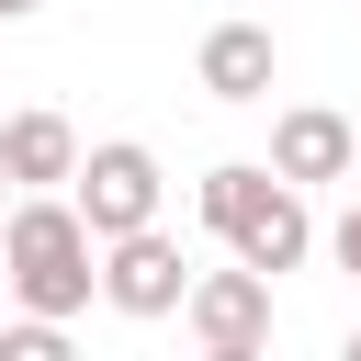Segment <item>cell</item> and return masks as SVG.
Listing matches in <instances>:
<instances>
[{
    "label": "cell",
    "mask_w": 361,
    "mask_h": 361,
    "mask_svg": "<svg viewBox=\"0 0 361 361\" xmlns=\"http://www.w3.org/2000/svg\"><path fill=\"white\" fill-rule=\"evenodd\" d=\"M327 248H338V271H361V214H338V237H327Z\"/></svg>",
    "instance_id": "8fae6325"
},
{
    "label": "cell",
    "mask_w": 361,
    "mask_h": 361,
    "mask_svg": "<svg viewBox=\"0 0 361 361\" xmlns=\"http://www.w3.org/2000/svg\"><path fill=\"white\" fill-rule=\"evenodd\" d=\"M226 248H237V271H259V282L305 271V248H316V214H305V192H293V180H271V192H259V214H248Z\"/></svg>",
    "instance_id": "8992f818"
},
{
    "label": "cell",
    "mask_w": 361,
    "mask_h": 361,
    "mask_svg": "<svg viewBox=\"0 0 361 361\" xmlns=\"http://www.w3.org/2000/svg\"><path fill=\"white\" fill-rule=\"evenodd\" d=\"M68 203H79V226H90L102 248H124V237H147V226H158L169 180H158V158H147L135 135H113V147H90V158H79Z\"/></svg>",
    "instance_id": "7a4b0ae2"
},
{
    "label": "cell",
    "mask_w": 361,
    "mask_h": 361,
    "mask_svg": "<svg viewBox=\"0 0 361 361\" xmlns=\"http://www.w3.org/2000/svg\"><path fill=\"white\" fill-rule=\"evenodd\" d=\"M180 316H192L203 350H259V338H271V282H259V271H203Z\"/></svg>",
    "instance_id": "5b68a950"
},
{
    "label": "cell",
    "mask_w": 361,
    "mask_h": 361,
    "mask_svg": "<svg viewBox=\"0 0 361 361\" xmlns=\"http://www.w3.org/2000/svg\"><path fill=\"white\" fill-rule=\"evenodd\" d=\"M203 361H271V350H203Z\"/></svg>",
    "instance_id": "7c38bea8"
},
{
    "label": "cell",
    "mask_w": 361,
    "mask_h": 361,
    "mask_svg": "<svg viewBox=\"0 0 361 361\" xmlns=\"http://www.w3.org/2000/svg\"><path fill=\"white\" fill-rule=\"evenodd\" d=\"M259 192H271V169H259V158H226V169H203V192H192V203H203V226H214V237H237V226L259 214Z\"/></svg>",
    "instance_id": "9c48e42d"
},
{
    "label": "cell",
    "mask_w": 361,
    "mask_h": 361,
    "mask_svg": "<svg viewBox=\"0 0 361 361\" xmlns=\"http://www.w3.org/2000/svg\"><path fill=\"white\" fill-rule=\"evenodd\" d=\"M0 361H79V338H68V327H45V316H23V327L0 338Z\"/></svg>",
    "instance_id": "30bf717a"
},
{
    "label": "cell",
    "mask_w": 361,
    "mask_h": 361,
    "mask_svg": "<svg viewBox=\"0 0 361 361\" xmlns=\"http://www.w3.org/2000/svg\"><path fill=\"white\" fill-rule=\"evenodd\" d=\"M23 11H45V0H0V23H23Z\"/></svg>",
    "instance_id": "4fadbf2b"
},
{
    "label": "cell",
    "mask_w": 361,
    "mask_h": 361,
    "mask_svg": "<svg viewBox=\"0 0 361 361\" xmlns=\"http://www.w3.org/2000/svg\"><path fill=\"white\" fill-rule=\"evenodd\" d=\"M338 361H361V338H350V350H338Z\"/></svg>",
    "instance_id": "9a60e30c"
},
{
    "label": "cell",
    "mask_w": 361,
    "mask_h": 361,
    "mask_svg": "<svg viewBox=\"0 0 361 361\" xmlns=\"http://www.w3.org/2000/svg\"><path fill=\"white\" fill-rule=\"evenodd\" d=\"M192 282H203V271H180V237H169V226L102 248V305H124V316H180Z\"/></svg>",
    "instance_id": "3957f363"
},
{
    "label": "cell",
    "mask_w": 361,
    "mask_h": 361,
    "mask_svg": "<svg viewBox=\"0 0 361 361\" xmlns=\"http://www.w3.org/2000/svg\"><path fill=\"white\" fill-rule=\"evenodd\" d=\"M350 180H361V169H350ZM350 214H361V203H350Z\"/></svg>",
    "instance_id": "2e32d148"
},
{
    "label": "cell",
    "mask_w": 361,
    "mask_h": 361,
    "mask_svg": "<svg viewBox=\"0 0 361 361\" xmlns=\"http://www.w3.org/2000/svg\"><path fill=\"white\" fill-rule=\"evenodd\" d=\"M0 271H11V293H23V316H45V327H68L90 293H102V237L79 226V203H11V226H0Z\"/></svg>",
    "instance_id": "6da1fadb"
},
{
    "label": "cell",
    "mask_w": 361,
    "mask_h": 361,
    "mask_svg": "<svg viewBox=\"0 0 361 361\" xmlns=\"http://www.w3.org/2000/svg\"><path fill=\"white\" fill-rule=\"evenodd\" d=\"M0 226H11V169H0Z\"/></svg>",
    "instance_id": "5bb4252c"
},
{
    "label": "cell",
    "mask_w": 361,
    "mask_h": 361,
    "mask_svg": "<svg viewBox=\"0 0 361 361\" xmlns=\"http://www.w3.org/2000/svg\"><path fill=\"white\" fill-rule=\"evenodd\" d=\"M0 169H11V192H56V180H79V135H68V113H11L0 124Z\"/></svg>",
    "instance_id": "52a82bcc"
},
{
    "label": "cell",
    "mask_w": 361,
    "mask_h": 361,
    "mask_svg": "<svg viewBox=\"0 0 361 361\" xmlns=\"http://www.w3.org/2000/svg\"><path fill=\"white\" fill-rule=\"evenodd\" d=\"M350 169H361L350 113H316V102H305V113H282V124H271V180H293V192H305V180H350Z\"/></svg>",
    "instance_id": "277c9868"
},
{
    "label": "cell",
    "mask_w": 361,
    "mask_h": 361,
    "mask_svg": "<svg viewBox=\"0 0 361 361\" xmlns=\"http://www.w3.org/2000/svg\"><path fill=\"white\" fill-rule=\"evenodd\" d=\"M203 90L214 102H271V23H214L203 34Z\"/></svg>",
    "instance_id": "ba28073f"
}]
</instances>
